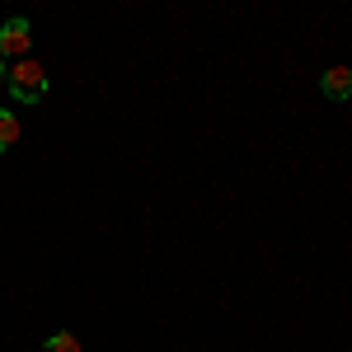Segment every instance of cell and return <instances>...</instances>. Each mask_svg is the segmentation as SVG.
I'll use <instances>...</instances> for the list:
<instances>
[{
    "mask_svg": "<svg viewBox=\"0 0 352 352\" xmlns=\"http://www.w3.org/2000/svg\"><path fill=\"white\" fill-rule=\"evenodd\" d=\"M5 89H10V99H14V104H38V99L47 94V71H43V61H38V56L14 61Z\"/></svg>",
    "mask_w": 352,
    "mask_h": 352,
    "instance_id": "1",
    "label": "cell"
},
{
    "mask_svg": "<svg viewBox=\"0 0 352 352\" xmlns=\"http://www.w3.org/2000/svg\"><path fill=\"white\" fill-rule=\"evenodd\" d=\"M28 52H33V24H28L24 14H10L0 24V56L5 61H24Z\"/></svg>",
    "mask_w": 352,
    "mask_h": 352,
    "instance_id": "2",
    "label": "cell"
},
{
    "mask_svg": "<svg viewBox=\"0 0 352 352\" xmlns=\"http://www.w3.org/2000/svg\"><path fill=\"white\" fill-rule=\"evenodd\" d=\"M320 94H324L329 104L352 99V66H329L324 76H320Z\"/></svg>",
    "mask_w": 352,
    "mask_h": 352,
    "instance_id": "3",
    "label": "cell"
},
{
    "mask_svg": "<svg viewBox=\"0 0 352 352\" xmlns=\"http://www.w3.org/2000/svg\"><path fill=\"white\" fill-rule=\"evenodd\" d=\"M24 136V122H19V113L14 109H0V155L5 151H14V141Z\"/></svg>",
    "mask_w": 352,
    "mask_h": 352,
    "instance_id": "4",
    "label": "cell"
},
{
    "mask_svg": "<svg viewBox=\"0 0 352 352\" xmlns=\"http://www.w3.org/2000/svg\"><path fill=\"white\" fill-rule=\"evenodd\" d=\"M43 352H85V348H80V338H76L71 329H56L52 338H43Z\"/></svg>",
    "mask_w": 352,
    "mask_h": 352,
    "instance_id": "5",
    "label": "cell"
},
{
    "mask_svg": "<svg viewBox=\"0 0 352 352\" xmlns=\"http://www.w3.org/2000/svg\"><path fill=\"white\" fill-rule=\"evenodd\" d=\"M10 80V61H5V56H0V85Z\"/></svg>",
    "mask_w": 352,
    "mask_h": 352,
    "instance_id": "6",
    "label": "cell"
}]
</instances>
